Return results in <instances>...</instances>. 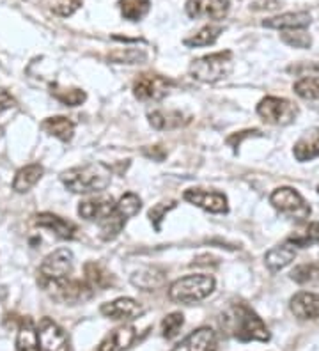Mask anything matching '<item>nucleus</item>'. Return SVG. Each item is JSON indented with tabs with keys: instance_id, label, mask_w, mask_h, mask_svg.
<instances>
[{
	"instance_id": "7c9ffc66",
	"label": "nucleus",
	"mask_w": 319,
	"mask_h": 351,
	"mask_svg": "<svg viewBox=\"0 0 319 351\" xmlns=\"http://www.w3.org/2000/svg\"><path fill=\"white\" fill-rule=\"evenodd\" d=\"M50 13L68 18L82 8V0H39Z\"/></svg>"
},
{
	"instance_id": "f257e3e1",
	"label": "nucleus",
	"mask_w": 319,
	"mask_h": 351,
	"mask_svg": "<svg viewBox=\"0 0 319 351\" xmlns=\"http://www.w3.org/2000/svg\"><path fill=\"white\" fill-rule=\"evenodd\" d=\"M222 325L226 326L229 334H233L243 343H248V341L266 343L272 337L268 326L264 325L263 319L245 304H234L224 316Z\"/></svg>"
},
{
	"instance_id": "c85d7f7f",
	"label": "nucleus",
	"mask_w": 319,
	"mask_h": 351,
	"mask_svg": "<svg viewBox=\"0 0 319 351\" xmlns=\"http://www.w3.org/2000/svg\"><path fill=\"white\" fill-rule=\"evenodd\" d=\"M222 27L218 25H206L193 34L191 38L185 39V45L190 48H196V47H208V45H213L215 41L218 39V36L222 34Z\"/></svg>"
},
{
	"instance_id": "ddd939ff",
	"label": "nucleus",
	"mask_w": 319,
	"mask_h": 351,
	"mask_svg": "<svg viewBox=\"0 0 319 351\" xmlns=\"http://www.w3.org/2000/svg\"><path fill=\"white\" fill-rule=\"evenodd\" d=\"M217 334L209 326H200L174 346L172 351H217Z\"/></svg>"
},
{
	"instance_id": "f8f14e48",
	"label": "nucleus",
	"mask_w": 319,
	"mask_h": 351,
	"mask_svg": "<svg viewBox=\"0 0 319 351\" xmlns=\"http://www.w3.org/2000/svg\"><path fill=\"white\" fill-rule=\"evenodd\" d=\"M102 314L110 319H117V322H132L144 314V308L133 298H117L114 302H106L102 305Z\"/></svg>"
},
{
	"instance_id": "0eeeda50",
	"label": "nucleus",
	"mask_w": 319,
	"mask_h": 351,
	"mask_svg": "<svg viewBox=\"0 0 319 351\" xmlns=\"http://www.w3.org/2000/svg\"><path fill=\"white\" fill-rule=\"evenodd\" d=\"M270 202L275 210L287 215L291 219L305 220L311 217V206L307 204L305 199L296 190L290 189V186L273 190V193L270 195Z\"/></svg>"
},
{
	"instance_id": "f3484780",
	"label": "nucleus",
	"mask_w": 319,
	"mask_h": 351,
	"mask_svg": "<svg viewBox=\"0 0 319 351\" xmlns=\"http://www.w3.org/2000/svg\"><path fill=\"white\" fill-rule=\"evenodd\" d=\"M291 313L298 319H318L319 317V295L318 293L300 291L291 298Z\"/></svg>"
},
{
	"instance_id": "412c9836",
	"label": "nucleus",
	"mask_w": 319,
	"mask_h": 351,
	"mask_svg": "<svg viewBox=\"0 0 319 351\" xmlns=\"http://www.w3.org/2000/svg\"><path fill=\"white\" fill-rule=\"evenodd\" d=\"M41 128L51 135V137L59 138L62 142H69L75 135V123H73L69 117L64 116H56V117H48V119L43 121Z\"/></svg>"
},
{
	"instance_id": "72a5a7b5",
	"label": "nucleus",
	"mask_w": 319,
	"mask_h": 351,
	"mask_svg": "<svg viewBox=\"0 0 319 351\" xmlns=\"http://www.w3.org/2000/svg\"><path fill=\"white\" fill-rule=\"evenodd\" d=\"M291 278L298 284H319V263H307L291 271Z\"/></svg>"
},
{
	"instance_id": "a878e982",
	"label": "nucleus",
	"mask_w": 319,
	"mask_h": 351,
	"mask_svg": "<svg viewBox=\"0 0 319 351\" xmlns=\"http://www.w3.org/2000/svg\"><path fill=\"white\" fill-rule=\"evenodd\" d=\"M51 95L57 101H60L66 107H78L85 101V93L77 87H60V86H51Z\"/></svg>"
},
{
	"instance_id": "6e6552de",
	"label": "nucleus",
	"mask_w": 319,
	"mask_h": 351,
	"mask_svg": "<svg viewBox=\"0 0 319 351\" xmlns=\"http://www.w3.org/2000/svg\"><path fill=\"white\" fill-rule=\"evenodd\" d=\"M172 82L156 73H142L133 82V96L139 101H160L169 95Z\"/></svg>"
},
{
	"instance_id": "9d476101",
	"label": "nucleus",
	"mask_w": 319,
	"mask_h": 351,
	"mask_svg": "<svg viewBox=\"0 0 319 351\" xmlns=\"http://www.w3.org/2000/svg\"><path fill=\"white\" fill-rule=\"evenodd\" d=\"M187 14L193 20H224L231 9L229 0H187Z\"/></svg>"
},
{
	"instance_id": "4be33fe9",
	"label": "nucleus",
	"mask_w": 319,
	"mask_h": 351,
	"mask_svg": "<svg viewBox=\"0 0 319 351\" xmlns=\"http://www.w3.org/2000/svg\"><path fill=\"white\" fill-rule=\"evenodd\" d=\"M85 274V282L89 284L91 289H106L114 284V277L105 266H102L99 263L91 261L84 266Z\"/></svg>"
},
{
	"instance_id": "dca6fc26",
	"label": "nucleus",
	"mask_w": 319,
	"mask_h": 351,
	"mask_svg": "<svg viewBox=\"0 0 319 351\" xmlns=\"http://www.w3.org/2000/svg\"><path fill=\"white\" fill-rule=\"evenodd\" d=\"M137 341V328L132 325H123L112 330L99 343L98 351H124Z\"/></svg>"
},
{
	"instance_id": "c756f323",
	"label": "nucleus",
	"mask_w": 319,
	"mask_h": 351,
	"mask_svg": "<svg viewBox=\"0 0 319 351\" xmlns=\"http://www.w3.org/2000/svg\"><path fill=\"white\" fill-rule=\"evenodd\" d=\"M141 208H142L141 197H139V195L133 192L124 193L123 197L115 202V213L119 215V217H123L124 220L132 219V217L139 215Z\"/></svg>"
},
{
	"instance_id": "e433bc0d",
	"label": "nucleus",
	"mask_w": 319,
	"mask_h": 351,
	"mask_svg": "<svg viewBox=\"0 0 319 351\" xmlns=\"http://www.w3.org/2000/svg\"><path fill=\"white\" fill-rule=\"evenodd\" d=\"M174 206H176L174 201L160 202V204L153 206V208L149 210L147 217H149V220L153 222V226H154V229H156V231H160V223H162V220H163V217L167 215V211L172 210Z\"/></svg>"
},
{
	"instance_id": "393cba45",
	"label": "nucleus",
	"mask_w": 319,
	"mask_h": 351,
	"mask_svg": "<svg viewBox=\"0 0 319 351\" xmlns=\"http://www.w3.org/2000/svg\"><path fill=\"white\" fill-rule=\"evenodd\" d=\"M132 284L142 291H153L165 284V275L156 268H147V270L137 271L132 275Z\"/></svg>"
},
{
	"instance_id": "6ab92c4d",
	"label": "nucleus",
	"mask_w": 319,
	"mask_h": 351,
	"mask_svg": "<svg viewBox=\"0 0 319 351\" xmlns=\"http://www.w3.org/2000/svg\"><path fill=\"white\" fill-rule=\"evenodd\" d=\"M319 156V128L305 132L294 144V158L298 162H311Z\"/></svg>"
},
{
	"instance_id": "9b49d317",
	"label": "nucleus",
	"mask_w": 319,
	"mask_h": 351,
	"mask_svg": "<svg viewBox=\"0 0 319 351\" xmlns=\"http://www.w3.org/2000/svg\"><path fill=\"white\" fill-rule=\"evenodd\" d=\"M183 199L190 204L202 208L209 213H227L229 206H227V197L220 192H208V190L190 189L183 193Z\"/></svg>"
},
{
	"instance_id": "f704fd0d",
	"label": "nucleus",
	"mask_w": 319,
	"mask_h": 351,
	"mask_svg": "<svg viewBox=\"0 0 319 351\" xmlns=\"http://www.w3.org/2000/svg\"><path fill=\"white\" fill-rule=\"evenodd\" d=\"M282 41L294 48H309L312 45L311 34H307L303 29L284 30V32H282Z\"/></svg>"
},
{
	"instance_id": "b1692460",
	"label": "nucleus",
	"mask_w": 319,
	"mask_h": 351,
	"mask_svg": "<svg viewBox=\"0 0 319 351\" xmlns=\"http://www.w3.org/2000/svg\"><path fill=\"white\" fill-rule=\"evenodd\" d=\"M16 351H39L38 346V328L30 317H25L18 328Z\"/></svg>"
},
{
	"instance_id": "a211bd4d",
	"label": "nucleus",
	"mask_w": 319,
	"mask_h": 351,
	"mask_svg": "<svg viewBox=\"0 0 319 351\" xmlns=\"http://www.w3.org/2000/svg\"><path fill=\"white\" fill-rule=\"evenodd\" d=\"M312 18L311 14L305 13V11H300V13H284L281 16H273L264 20L263 27H268V29H282V30H294V29H305V27L311 25Z\"/></svg>"
},
{
	"instance_id": "7ed1b4c3",
	"label": "nucleus",
	"mask_w": 319,
	"mask_h": 351,
	"mask_svg": "<svg viewBox=\"0 0 319 351\" xmlns=\"http://www.w3.org/2000/svg\"><path fill=\"white\" fill-rule=\"evenodd\" d=\"M215 289V278L206 274L187 275V277L178 278L172 286L169 287V298L176 304H196V302L204 300Z\"/></svg>"
},
{
	"instance_id": "2eb2a0df",
	"label": "nucleus",
	"mask_w": 319,
	"mask_h": 351,
	"mask_svg": "<svg viewBox=\"0 0 319 351\" xmlns=\"http://www.w3.org/2000/svg\"><path fill=\"white\" fill-rule=\"evenodd\" d=\"M115 210V201L106 195L85 199L78 204V215L85 220H105Z\"/></svg>"
},
{
	"instance_id": "1a4fd4ad",
	"label": "nucleus",
	"mask_w": 319,
	"mask_h": 351,
	"mask_svg": "<svg viewBox=\"0 0 319 351\" xmlns=\"http://www.w3.org/2000/svg\"><path fill=\"white\" fill-rule=\"evenodd\" d=\"M38 328L39 351H69V339L62 328L50 317H43Z\"/></svg>"
},
{
	"instance_id": "c9c22d12",
	"label": "nucleus",
	"mask_w": 319,
	"mask_h": 351,
	"mask_svg": "<svg viewBox=\"0 0 319 351\" xmlns=\"http://www.w3.org/2000/svg\"><path fill=\"white\" fill-rule=\"evenodd\" d=\"M185 325V316L181 313H172L163 317L162 335L165 339H174L179 334L181 326Z\"/></svg>"
},
{
	"instance_id": "4c0bfd02",
	"label": "nucleus",
	"mask_w": 319,
	"mask_h": 351,
	"mask_svg": "<svg viewBox=\"0 0 319 351\" xmlns=\"http://www.w3.org/2000/svg\"><path fill=\"white\" fill-rule=\"evenodd\" d=\"M14 105H16V101H14L13 96L9 95L8 90L0 87V114L4 110H9V108L14 107Z\"/></svg>"
},
{
	"instance_id": "cd10ccee",
	"label": "nucleus",
	"mask_w": 319,
	"mask_h": 351,
	"mask_svg": "<svg viewBox=\"0 0 319 351\" xmlns=\"http://www.w3.org/2000/svg\"><path fill=\"white\" fill-rule=\"evenodd\" d=\"M149 123L154 130H172L181 126V114L179 112L154 110L149 114Z\"/></svg>"
},
{
	"instance_id": "f03ea898",
	"label": "nucleus",
	"mask_w": 319,
	"mask_h": 351,
	"mask_svg": "<svg viewBox=\"0 0 319 351\" xmlns=\"http://www.w3.org/2000/svg\"><path fill=\"white\" fill-rule=\"evenodd\" d=\"M60 181L73 193H99L110 184L112 171L102 162L85 163L62 172Z\"/></svg>"
},
{
	"instance_id": "39448f33",
	"label": "nucleus",
	"mask_w": 319,
	"mask_h": 351,
	"mask_svg": "<svg viewBox=\"0 0 319 351\" xmlns=\"http://www.w3.org/2000/svg\"><path fill=\"white\" fill-rule=\"evenodd\" d=\"M73 265H75V257L69 249H59L48 254L39 266V284L69 278V275L73 274Z\"/></svg>"
},
{
	"instance_id": "473e14b6",
	"label": "nucleus",
	"mask_w": 319,
	"mask_h": 351,
	"mask_svg": "<svg viewBox=\"0 0 319 351\" xmlns=\"http://www.w3.org/2000/svg\"><path fill=\"white\" fill-rule=\"evenodd\" d=\"M108 59L117 64H141L147 59L145 51L137 50V48H119V50L108 53Z\"/></svg>"
},
{
	"instance_id": "aec40b11",
	"label": "nucleus",
	"mask_w": 319,
	"mask_h": 351,
	"mask_svg": "<svg viewBox=\"0 0 319 351\" xmlns=\"http://www.w3.org/2000/svg\"><path fill=\"white\" fill-rule=\"evenodd\" d=\"M294 257H296V247L291 241H285V243L279 245V247L270 250L264 256V261H266V266H268L270 270L279 271L284 270L287 265H291Z\"/></svg>"
},
{
	"instance_id": "2f4dec72",
	"label": "nucleus",
	"mask_w": 319,
	"mask_h": 351,
	"mask_svg": "<svg viewBox=\"0 0 319 351\" xmlns=\"http://www.w3.org/2000/svg\"><path fill=\"white\" fill-rule=\"evenodd\" d=\"M294 93L303 99H319V75H309L294 84Z\"/></svg>"
},
{
	"instance_id": "423d86ee",
	"label": "nucleus",
	"mask_w": 319,
	"mask_h": 351,
	"mask_svg": "<svg viewBox=\"0 0 319 351\" xmlns=\"http://www.w3.org/2000/svg\"><path fill=\"white\" fill-rule=\"evenodd\" d=\"M257 114L268 125L284 126L291 125L296 119L298 107L293 101H290V99L268 96V98L261 99V103L257 105Z\"/></svg>"
},
{
	"instance_id": "5701e85b",
	"label": "nucleus",
	"mask_w": 319,
	"mask_h": 351,
	"mask_svg": "<svg viewBox=\"0 0 319 351\" xmlns=\"http://www.w3.org/2000/svg\"><path fill=\"white\" fill-rule=\"evenodd\" d=\"M43 167L39 163H30V165H25V167H21L20 171L16 172L13 181V190L18 193H25L29 192L32 186H36L39 180H41L43 176Z\"/></svg>"
},
{
	"instance_id": "58836bf2",
	"label": "nucleus",
	"mask_w": 319,
	"mask_h": 351,
	"mask_svg": "<svg viewBox=\"0 0 319 351\" xmlns=\"http://www.w3.org/2000/svg\"><path fill=\"white\" fill-rule=\"evenodd\" d=\"M318 193H319V186H318Z\"/></svg>"
},
{
	"instance_id": "20e7f679",
	"label": "nucleus",
	"mask_w": 319,
	"mask_h": 351,
	"mask_svg": "<svg viewBox=\"0 0 319 351\" xmlns=\"http://www.w3.org/2000/svg\"><path fill=\"white\" fill-rule=\"evenodd\" d=\"M233 66V51H217V53H209V56L193 60L190 64V75L191 78L204 82V84H215L229 77Z\"/></svg>"
},
{
	"instance_id": "bb28decb",
	"label": "nucleus",
	"mask_w": 319,
	"mask_h": 351,
	"mask_svg": "<svg viewBox=\"0 0 319 351\" xmlns=\"http://www.w3.org/2000/svg\"><path fill=\"white\" fill-rule=\"evenodd\" d=\"M149 0H119L121 14L130 22H141L149 13Z\"/></svg>"
},
{
	"instance_id": "4468645a",
	"label": "nucleus",
	"mask_w": 319,
	"mask_h": 351,
	"mask_svg": "<svg viewBox=\"0 0 319 351\" xmlns=\"http://www.w3.org/2000/svg\"><path fill=\"white\" fill-rule=\"evenodd\" d=\"M34 223L38 227H43V229H48V231H51L56 236L62 238V240H73L78 231L77 223H73L71 220H66L54 213L36 215Z\"/></svg>"
}]
</instances>
